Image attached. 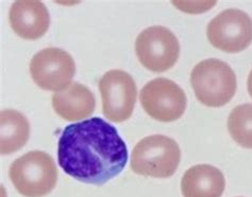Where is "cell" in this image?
Wrapping results in <instances>:
<instances>
[{
  "instance_id": "9c48e42d",
  "label": "cell",
  "mask_w": 252,
  "mask_h": 197,
  "mask_svg": "<svg viewBox=\"0 0 252 197\" xmlns=\"http://www.w3.org/2000/svg\"><path fill=\"white\" fill-rule=\"evenodd\" d=\"M76 65L71 55L60 48H45L32 57L30 74L39 88L59 93L69 87Z\"/></svg>"
},
{
  "instance_id": "6da1fadb",
  "label": "cell",
  "mask_w": 252,
  "mask_h": 197,
  "mask_svg": "<svg viewBox=\"0 0 252 197\" xmlns=\"http://www.w3.org/2000/svg\"><path fill=\"white\" fill-rule=\"evenodd\" d=\"M58 162L78 181L101 186L123 172L128 148L112 124L95 117L64 128L58 143Z\"/></svg>"
},
{
  "instance_id": "ba28073f",
  "label": "cell",
  "mask_w": 252,
  "mask_h": 197,
  "mask_svg": "<svg viewBox=\"0 0 252 197\" xmlns=\"http://www.w3.org/2000/svg\"><path fill=\"white\" fill-rule=\"evenodd\" d=\"M102 98V111L108 120L122 123L133 114L137 88L128 72L110 70L99 81Z\"/></svg>"
},
{
  "instance_id": "30bf717a",
  "label": "cell",
  "mask_w": 252,
  "mask_h": 197,
  "mask_svg": "<svg viewBox=\"0 0 252 197\" xmlns=\"http://www.w3.org/2000/svg\"><path fill=\"white\" fill-rule=\"evenodd\" d=\"M9 21L13 31L19 37L34 41L48 31L50 16L42 1L18 0L11 6Z\"/></svg>"
},
{
  "instance_id": "52a82bcc",
  "label": "cell",
  "mask_w": 252,
  "mask_h": 197,
  "mask_svg": "<svg viewBox=\"0 0 252 197\" xmlns=\"http://www.w3.org/2000/svg\"><path fill=\"white\" fill-rule=\"evenodd\" d=\"M144 110L158 122H172L183 116L187 109V96L174 81L165 77L151 80L140 95Z\"/></svg>"
},
{
  "instance_id": "277c9868",
  "label": "cell",
  "mask_w": 252,
  "mask_h": 197,
  "mask_svg": "<svg viewBox=\"0 0 252 197\" xmlns=\"http://www.w3.org/2000/svg\"><path fill=\"white\" fill-rule=\"evenodd\" d=\"M9 176L18 193L26 197H43L56 187L58 170L49 154L31 150L11 164Z\"/></svg>"
},
{
  "instance_id": "4fadbf2b",
  "label": "cell",
  "mask_w": 252,
  "mask_h": 197,
  "mask_svg": "<svg viewBox=\"0 0 252 197\" xmlns=\"http://www.w3.org/2000/svg\"><path fill=\"white\" fill-rule=\"evenodd\" d=\"M30 135L29 121L15 109H5L0 114V152L9 155L17 152L27 143Z\"/></svg>"
},
{
  "instance_id": "5b68a950",
  "label": "cell",
  "mask_w": 252,
  "mask_h": 197,
  "mask_svg": "<svg viewBox=\"0 0 252 197\" xmlns=\"http://www.w3.org/2000/svg\"><path fill=\"white\" fill-rule=\"evenodd\" d=\"M138 61L152 72H164L174 67L180 56V43L169 29L154 25L141 32L135 41Z\"/></svg>"
},
{
  "instance_id": "5bb4252c",
  "label": "cell",
  "mask_w": 252,
  "mask_h": 197,
  "mask_svg": "<svg viewBox=\"0 0 252 197\" xmlns=\"http://www.w3.org/2000/svg\"><path fill=\"white\" fill-rule=\"evenodd\" d=\"M228 130L237 144L252 148V104L238 105L228 118Z\"/></svg>"
},
{
  "instance_id": "7c38bea8",
  "label": "cell",
  "mask_w": 252,
  "mask_h": 197,
  "mask_svg": "<svg viewBox=\"0 0 252 197\" xmlns=\"http://www.w3.org/2000/svg\"><path fill=\"white\" fill-rule=\"evenodd\" d=\"M224 188L222 172L210 164H197L189 168L181 181L184 197H221Z\"/></svg>"
},
{
  "instance_id": "2e32d148",
  "label": "cell",
  "mask_w": 252,
  "mask_h": 197,
  "mask_svg": "<svg viewBox=\"0 0 252 197\" xmlns=\"http://www.w3.org/2000/svg\"><path fill=\"white\" fill-rule=\"evenodd\" d=\"M247 88H248V93L252 98V70L250 71L249 76H248V81H247Z\"/></svg>"
},
{
  "instance_id": "3957f363",
  "label": "cell",
  "mask_w": 252,
  "mask_h": 197,
  "mask_svg": "<svg viewBox=\"0 0 252 197\" xmlns=\"http://www.w3.org/2000/svg\"><path fill=\"white\" fill-rule=\"evenodd\" d=\"M181 161V149L176 140L164 135L145 137L132 150L131 170L154 178H168Z\"/></svg>"
},
{
  "instance_id": "8992f818",
  "label": "cell",
  "mask_w": 252,
  "mask_h": 197,
  "mask_svg": "<svg viewBox=\"0 0 252 197\" xmlns=\"http://www.w3.org/2000/svg\"><path fill=\"white\" fill-rule=\"evenodd\" d=\"M207 36L213 47L227 53H238L252 43V19L242 10H224L208 25Z\"/></svg>"
},
{
  "instance_id": "9a60e30c",
  "label": "cell",
  "mask_w": 252,
  "mask_h": 197,
  "mask_svg": "<svg viewBox=\"0 0 252 197\" xmlns=\"http://www.w3.org/2000/svg\"><path fill=\"white\" fill-rule=\"evenodd\" d=\"M177 6L178 9H180L184 12L189 13V14H197V13H203L207 10L211 9L212 6L215 5V1H205V2H189V1H174L172 2Z\"/></svg>"
},
{
  "instance_id": "8fae6325",
  "label": "cell",
  "mask_w": 252,
  "mask_h": 197,
  "mask_svg": "<svg viewBox=\"0 0 252 197\" xmlns=\"http://www.w3.org/2000/svg\"><path fill=\"white\" fill-rule=\"evenodd\" d=\"M52 107L62 119L78 121L94 113L96 98L88 86L74 83L66 89L54 94Z\"/></svg>"
},
{
  "instance_id": "7a4b0ae2",
  "label": "cell",
  "mask_w": 252,
  "mask_h": 197,
  "mask_svg": "<svg viewBox=\"0 0 252 197\" xmlns=\"http://www.w3.org/2000/svg\"><path fill=\"white\" fill-rule=\"evenodd\" d=\"M190 85L198 101L209 107H221L234 97L237 88L235 72L217 58L198 63L190 72Z\"/></svg>"
}]
</instances>
